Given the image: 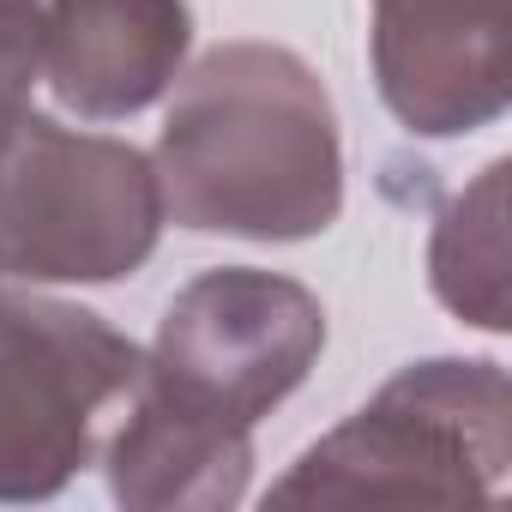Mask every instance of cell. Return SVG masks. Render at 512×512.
<instances>
[{
  "mask_svg": "<svg viewBox=\"0 0 512 512\" xmlns=\"http://www.w3.org/2000/svg\"><path fill=\"white\" fill-rule=\"evenodd\" d=\"M512 470V392L488 356H428L398 368L356 416L320 434L278 482L272 506H476Z\"/></svg>",
  "mask_w": 512,
  "mask_h": 512,
  "instance_id": "2",
  "label": "cell"
},
{
  "mask_svg": "<svg viewBox=\"0 0 512 512\" xmlns=\"http://www.w3.org/2000/svg\"><path fill=\"white\" fill-rule=\"evenodd\" d=\"M145 350L103 314L0 278V506L55 500L103 452V416L133 398Z\"/></svg>",
  "mask_w": 512,
  "mask_h": 512,
  "instance_id": "4",
  "label": "cell"
},
{
  "mask_svg": "<svg viewBox=\"0 0 512 512\" xmlns=\"http://www.w3.org/2000/svg\"><path fill=\"white\" fill-rule=\"evenodd\" d=\"M506 175L512 163L494 157L476 181H464L428 229V290L434 302L476 326V332H506Z\"/></svg>",
  "mask_w": 512,
  "mask_h": 512,
  "instance_id": "9",
  "label": "cell"
},
{
  "mask_svg": "<svg viewBox=\"0 0 512 512\" xmlns=\"http://www.w3.org/2000/svg\"><path fill=\"white\" fill-rule=\"evenodd\" d=\"M163 223L235 241H314L344 211L326 79L284 43L235 37L181 67L151 151Z\"/></svg>",
  "mask_w": 512,
  "mask_h": 512,
  "instance_id": "1",
  "label": "cell"
},
{
  "mask_svg": "<svg viewBox=\"0 0 512 512\" xmlns=\"http://www.w3.org/2000/svg\"><path fill=\"white\" fill-rule=\"evenodd\" d=\"M368 61L404 133L470 139L512 103L506 0H368Z\"/></svg>",
  "mask_w": 512,
  "mask_h": 512,
  "instance_id": "6",
  "label": "cell"
},
{
  "mask_svg": "<svg viewBox=\"0 0 512 512\" xmlns=\"http://www.w3.org/2000/svg\"><path fill=\"white\" fill-rule=\"evenodd\" d=\"M109 494L127 512H229L253 482V428H229L133 386L127 422L103 440Z\"/></svg>",
  "mask_w": 512,
  "mask_h": 512,
  "instance_id": "8",
  "label": "cell"
},
{
  "mask_svg": "<svg viewBox=\"0 0 512 512\" xmlns=\"http://www.w3.org/2000/svg\"><path fill=\"white\" fill-rule=\"evenodd\" d=\"M43 85V31L37 0H0V151L31 115V91Z\"/></svg>",
  "mask_w": 512,
  "mask_h": 512,
  "instance_id": "10",
  "label": "cell"
},
{
  "mask_svg": "<svg viewBox=\"0 0 512 512\" xmlns=\"http://www.w3.org/2000/svg\"><path fill=\"white\" fill-rule=\"evenodd\" d=\"M43 85L79 121H127L151 109L187 67V0H37Z\"/></svg>",
  "mask_w": 512,
  "mask_h": 512,
  "instance_id": "7",
  "label": "cell"
},
{
  "mask_svg": "<svg viewBox=\"0 0 512 512\" xmlns=\"http://www.w3.org/2000/svg\"><path fill=\"white\" fill-rule=\"evenodd\" d=\"M320 350L326 308L308 284L260 266H217L169 296L139 386L175 410L253 428L314 374Z\"/></svg>",
  "mask_w": 512,
  "mask_h": 512,
  "instance_id": "5",
  "label": "cell"
},
{
  "mask_svg": "<svg viewBox=\"0 0 512 512\" xmlns=\"http://www.w3.org/2000/svg\"><path fill=\"white\" fill-rule=\"evenodd\" d=\"M163 235L151 151L25 115L0 151V278L7 284H121Z\"/></svg>",
  "mask_w": 512,
  "mask_h": 512,
  "instance_id": "3",
  "label": "cell"
}]
</instances>
